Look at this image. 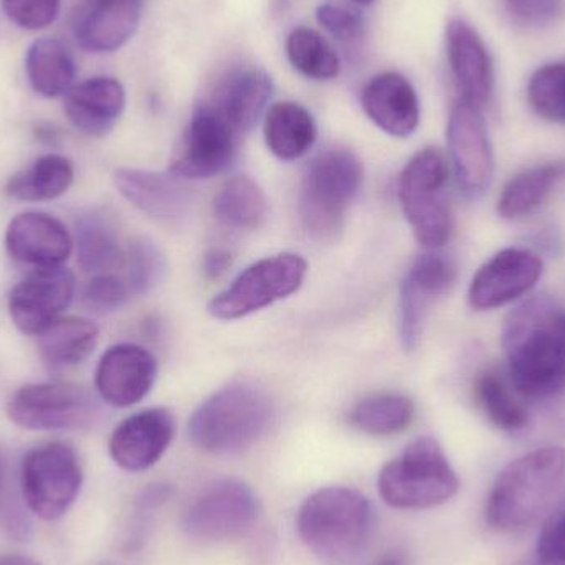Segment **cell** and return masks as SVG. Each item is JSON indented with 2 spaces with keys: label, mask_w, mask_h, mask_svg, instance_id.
<instances>
[{
  "label": "cell",
  "mask_w": 565,
  "mask_h": 565,
  "mask_svg": "<svg viewBox=\"0 0 565 565\" xmlns=\"http://www.w3.org/2000/svg\"><path fill=\"white\" fill-rule=\"evenodd\" d=\"M514 387L527 398L565 391V308L534 296L508 316L501 335Z\"/></svg>",
  "instance_id": "cell-1"
},
{
  "label": "cell",
  "mask_w": 565,
  "mask_h": 565,
  "mask_svg": "<svg viewBox=\"0 0 565 565\" xmlns=\"http://www.w3.org/2000/svg\"><path fill=\"white\" fill-rule=\"evenodd\" d=\"M296 530L321 563L351 565L371 541L374 510L371 501L352 488H321L299 508Z\"/></svg>",
  "instance_id": "cell-2"
},
{
  "label": "cell",
  "mask_w": 565,
  "mask_h": 565,
  "mask_svg": "<svg viewBox=\"0 0 565 565\" xmlns=\"http://www.w3.org/2000/svg\"><path fill=\"white\" fill-rule=\"evenodd\" d=\"M565 477L563 447H544L508 463L487 501V523L498 533L533 526L559 491Z\"/></svg>",
  "instance_id": "cell-3"
},
{
  "label": "cell",
  "mask_w": 565,
  "mask_h": 565,
  "mask_svg": "<svg viewBox=\"0 0 565 565\" xmlns=\"http://www.w3.org/2000/svg\"><path fill=\"white\" fill-rule=\"evenodd\" d=\"M274 422L275 405L267 392L232 384L199 405L189 420V437L207 454H238L264 438Z\"/></svg>",
  "instance_id": "cell-4"
},
{
  "label": "cell",
  "mask_w": 565,
  "mask_h": 565,
  "mask_svg": "<svg viewBox=\"0 0 565 565\" xmlns=\"http://www.w3.org/2000/svg\"><path fill=\"white\" fill-rule=\"evenodd\" d=\"M364 169L354 152L326 149L302 175L299 215L306 231L318 241H331L344 225L345 211L361 191Z\"/></svg>",
  "instance_id": "cell-5"
},
{
  "label": "cell",
  "mask_w": 565,
  "mask_h": 565,
  "mask_svg": "<svg viewBox=\"0 0 565 565\" xmlns=\"http://www.w3.org/2000/svg\"><path fill=\"white\" fill-rule=\"evenodd\" d=\"M377 487L388 507L428 510L457 497L460 480L441 445L434 437H420L382 468Z\"/></svg>",
  "instance_id": "cell-6"
},
{
  "label": "cell",
  "mask_w": 565,
  "mask_h": 565,
  "mask_svg": "<svg viewBox=\"0 0 565 565\" xmlns=\"http://www.w3.org/2000/svg\"><path fill=\"white\" fill-rule=\"evenodd\" d=\"M450 166L440 149L427 148L414 156L398 179V201L414 231L427 248H440L450 241L454 217L445 198Z\"/></svg>",
  "instance_id": "cell-7"
},
{
  "label": "cell",
  "mask_w": 565,
  "mask_h": 565,
  "mask_svg": "<svg viewBox=\"0 0 565 565\" xmlns=\"http://www.w3.org/2000/svg\"><path fill=\"white\" fill-rule=\"evenodd\" d=\"M82 484V465L70 445L52 441L32 448L23 457L20 468L23 501L40 520L56 521L65 516Z\"/></svg>",
  "instance_id": "cell-8"
},
{
  "label": "cell",
  "mask_w": 565,
  "mask_h": 565,
  "mask_svg": "<svg viewBox=\"0 0 565 565\" xmlns=\"http://www.w3.org/2000/svg\"><path fill=\"white\" fill-rule=\"evenodd\" d=\"M306 274L308 264L301 255L262 258L211 299L209 312L221 321L245 318L298 291Z\"/></svg>",
  "instance_id": "cell-9"
},
{
  "label": "cell",
  "mask_w": 565,
  "mask_h": 565,
  "mask_svg": "<svg viewBox=\"0 0 565 565\" xmlns=\"http://www.w3.org/2000/svg\"><path fill=\"white\" fill-rule=\"evenodd\" d=\"M6 411L13 425L33 431L76 430L92 425L99 414L92 392L62 382L22 385Z\"/></svg>",
  "instance_id": "cell-10"
},
{
  "label": "cell",
  "mask_w": 565,
  "mask_h": 565,
  "mask_svg": "<svg viewBox=\"0 0 565 565\" xmlns=\"http://www.w3.org/2000/svg\"><path fill=\"white\" fill-rule=\"evenodd\" d=\"M242 136L207 103L199 106L171 162L179 179H211L231 168Z\"/></svg>",
  "instance_id": "cell-11"
},
{
  "label": "cell",
  "mask_w": 565,
  "mask_h": 565,
  "mask_svg": "<svg viewBox=\"0 0 565 565\" xmlns=\"http://www.w3.org/2000/svg\"><path fill=\"white\" fill-rule=\"evenodd\" d=\"M257 518L254 491L238 480H218L194 498L184 518L182 530L198 541H224L238 536Z\"/></svg>",
  "instance_id": "cell-12"
},
{
  "label": "cell",
  "mask_w": 565,
  "mask_h": 565,
  "mask_svg": "<svg viewBox=\"0 0 565 565\" xmlns=\"http://www.w3.org/2000/svg\"><path fill=\"white\" fill-rule=\"evenodd\" d=\"M447 138L458 185L467 198H480L494 174L493 146L481 108L460 99L451 109Z\"/></svg>",
  "instance_id": "cell-13"
},
{
  "label": "cell",
  "mask_w": 565,
  "mask_h": 565,
  "mask_svg": "<svg viewBox=\"0 0 565 565\" xmlns=\"http://www.w3.org/2000/svg\"><path fill=\"white\" fill-rule=\"evenodd\" d=\"M75 288V275L68 268H35L10 291V319L23 334L40 335L62 318Z\"/></svg>",
  "instance_id": "cell-14"
},
{
  "label": "cell",
  "mask_w": 565,
  "mask_h": 565,
  "mask_svg": "<svg viewBox=\"0 0 565 565\" xmlns=\"http://www.w3.org/2000/svg\"><path fill=\"white\" fill-rule=\"evenodd\" d=\"M544 264L534 252L507 248L487 262L471 280V308L491 311L527 295L543 277Z\"/></svg>",
  "instance_id": "cell-15"
},
{
  "label": "cell",
  "mask_w": 565,
  "mask_h": 565,
  "mask_svg": "<svg viewBox=\"0 0 565 565\" xmlns=\"http://www.w3.org/2000/svg\"><path fill=\"white\" fill-rule=\"evenodd\" d=\"M158 379V361L142 345L122 342L111 345L99 359L95 387L102 401L128 408L148 397Z\"/></svg>",
  "instance_id": "cell-16"
},
{
  "label": "cell",
  "mask_w": 565,
  "mask_h": 565,
  "mask_svg": "<svg viewBox=\"0 0 565 565\" xmlns=\"http://www.w3.org/2000/svg\"><path fill=\"white\" fill-rule=\"evenodd\" d=\"M174 415L168 408H148L125 418L109 438V457L122 470L138 473L154 467L174 438Z\"/></svg>",
  "instance_id": "cell-17"
},
{
  "label": "cell",
  "mask_w": 565,
  "mask_h": 565,
  "mask_svg": "<svg viewBox=\"0 0 565 565\" xmlns=\"http://www.w3.org/2000/svg\"><path fill=\"white\" fill-rule=\"evenodd\" d=\"M451 76L461 102L483 108L493 95L494 70L490 50L478 30L463 19H451L445 32Z\"/></svg>",
  "instance_id": "cell-18"
},
{
  "label": "cell",
  "mask_w": 565,
  "mask_h": 565,
  "mask_svg": "<svg viewBox=\"0 0 565 565\" xmlns=\"http://www.w3.org/2000/svg\"><path fill=\"white\" fill-rule=\"evenodd\" d=\"M7 254L35 268L62 267L75 248V238L62 221L43 212H23L6 231Z\"/></svg>",
  "instance_id": "cell-19"
},
{
  "label": "cell",
  "mask_w": 565,
  "mask_h": 565,
  "mask_svg": "<svg viewBox=\"0 0 565 565\" xmlns=\"http://www.w3.org/2000/svg\"><path fill=\"white\" fill-rule=\"evenodd\" d=\"M174 174L145 171V169H118L115 184L119 194L136 209L162 222L179 224L191 211V192Z\"/></svg>",
  "instance_id": "cell-20"
},
{
  "label": "cell",
  "mask_w": 565,
  "mask_h": 565,
  "mask_svg": "<svg viewBox=\"0 0 565 565\" xmlns=\"http://www.w3.org/2000/svg\"><path fill=\"white\" fill-rule=\"evenodd\" d=\"M362 108L372 122L395 138H408L420 122V102L412 83L401 73L385 72L365 85Z\"/></svg>",
  "instance_id": "cell-21"
},
{
  "label": "cell",
  "mask_w": 565,
  "mask_h": 565,
  "mask_svg": "<svg viewBox=\"0 0 565 565\" xmlns=\"http://www.w3.org/2000/svg\"><path fill=\"white\" fill-rule=\"evenodd\" d=\"M125 108V86L111 76L86 79L65 96L66 118L76 131L89 138L109 135Z\"/></svg>",
  "instance_id": "cell-22"
},
{
  "label": "cell",
  "mask_w": 565,
  "mask_h": 565,
  "mask_svg": "<svg viewBox=\"0 0 565 565\" xmlns=\"http://www.w3.org/2000/svg\"><path fill=\"white\" fill-rule=\"evenodd\" d=\"M145 0H92L76 23V40L89 53L121 49L139 26Z\"/></svg>",
  "instance_id": "cell-23"
},
{
  "label": "cell",
  "mask_w": 565,
  "mask_h": 565,
  "mask_svg": "<svg viewBox=\"0 0 565 565\" xmlns=\"http://www.w3.org/2000/svg\"><path fill=\"white\" fill-rule=\"evenodd\" d=\"M271 96L274 82L270 75L260 68H244L225 78L207 105L244 136L255 128Z\"/></svg>",
  "instance_id": "cell-24"
},
{
  "label": "cell",
  "mask_w": 565,
  "mask_h": 565,
  "mask_svg": "<svg viewBox=\"0 0 565 565\" xmlns=\"http://www.w3.org/2000/svg\"><path fill=\"white\" fill-rule=\"evenodd\" d=\"M265 141L281 161H296L308 154L318 138L315 118L295 102L275 103L265 116Z\"/></svg>",
  "instance_id": "cell-25"
},
{
  "label": "cell",
  "mask_w": 565,
  "mask_h": 565,
  "mask_svg": "<svg viewBox=\"0 0 565 565\" xmlns=\"http://www.w3.org/2000/svg\"><path fill=\"white\" fill-rule=\"evenodd\" d=\"M25 73L33 92L45 98L66 96L75 86V60L58 39H39L29 46Z\"/></svg>",
  "instance_id": "cell-26"
},
{
  "label": "cell",
  "mask_w": 565,
  "mask_h": 565,
  "mask_svg": "<svg viewBox=\"0 0 565 565\" xmlns=\"http://www.w3.org/2000/svg\"><path fill=\"white\" fill-rule=\"evenodd\" d=\"M73 238L78 265L86 274H109L125 260L118 232L102 212L86 211L76 217Z\"/></svg>",
  "instance_id": "cell-27"
},
{
  "label": "cell",
  "mask_w": 565,
  "mask_h": 565,
  "mask_svg": "<svg viewBox=\"0 0 565 565\" xmlns=\"http://www.w3.org/2000/svg\"><path fill=\"white\" fill-rule=\"evenodd\" d=\"M98 339L99 328L92 319L60 318L39 335L40 358L53 369L73 367L93 354Z\"/></svg>",
  "instance_id": "cell-28"
},
{
  "label": "cell",
  "mask_w": 565,
  "mask_h": 565,
  "mask_svg": "<svg viewBox=\"0 0 565 565\" xmlns=\"http://www.w3.org/2000/svg\"><path fill=\"white\" fill-rule=\"evenodd\" d=\"M75 169L65 156L45 154L7 181L6 194L13 201L45 202L72 188Z\"/></svg>",
  "instance_id": "cell-29"
},
{
  "label": "cell",
  "mask_w": 565,
  "mask_h": 565,
  "mask_svg": "<svg viewBox=\"0 0 565 565\" xmlns=\"http://www.w3.org/2000/svg\"><path fill=\"white\" fill-rule=\"evenodd\" d=\"M565 179V162L526 169L508 182L498 201V212L508 221L527 217L546 204L553 189Z\"/></svg>",
  "instance_id": "cell-30"
},
{
  "label": "cell",
  "mask_w": 565,
  "mask_h": 565,
  "mask_svg": "<svg viewBox=\"0 0 565 565\" xmlns=\"http://www.w3.org/2000/svg\"><path fill=\"white\" fill-rule=\"evenodd\" d=\"M214 212L225 227L242 232L257 231L267 221L268 199L254 179L234 175L215 195Z\"/></svg>",
  "instance_id": "cell-31"
},
{
  "label": "cell",
  "mask_w": 565,
  "mask_h": 565,
  "mask_svg": "<svg viewBox=\"0 0 565 565\" xmlns=\"http://www.w3.org/2000/svg\"><path fill=\"white\" fill-rule=\"evenodd\" d=\"M415 405L402 394H377L364 398L351 412V424L364 434L388 437L411 427Z\"/></svg>",
  "instance_id": "cell-32"
},
{
  "label": "cell",
  "mask_w": 565,
  "mask_h": 565,
  "mask_svg": "<svg viewBox=\"0 0 565 565\" xmlns=\"http://www.w3.org/2000/svg\"><path fill=\"white\" fill-rule=\"evenodd\" d=\"M286 55L296 72L316 82L338 78L341 72V62L331 43L308 26H298L289 33Z\"/></svg>",
  "instance_id": "cell-33"
},
{
  "label": "cell",
  "mask_w": 565,
  "mask_h": 565,
  "mask_svg": "<svg viewBox=\"0 0 565 565\" xmlns=\"http://www.w3.org/2000/svg\"><path fill=\"white\" fill-rule=\"evenodd\" d=\"M475 398L488 420L500 430H523L530 422L524 405L514 397L503 379L494 372H487L478 377L475 384Z\"/></svg>",
  "instance_id": "cell-34"
},
{
  "label": "cell",
  "mask_w": 565,
  "mask_h": 565,
  "mask_svg": "<svg viewBox=\"0 0 565 565\" xmlns=\"http://www.w3.org/2000/svg\"><path fill=\"white\" fill-rule=\"evenodd\" d=\"M527 98L537 115L565 122V63L541 66L531 76Z\"/></svg>",
  "instance_id": "cell-35"
},
{
  "label": "cell",
  "mask_w": 565,
  "mask_h": 565,
  "mask_svg": "<svg viewBox=\"0 0 565 565\" xmlns=\"http://www.w3.org/2000/svg\"><path fill=\"white\" fill-rule=\"evenodd\" d=\"M166 258L151 238L132 242L128 254V286L135 295H148L162 281Z\"/></svg>",
  "instance_id": "cell-36"
},
{
  "label": "cell",
  "mask_w": 565,
  "mask_h": 565,
  "mask_svg": "<svg viewBox=\"0 0 565 565\" xmlns=\"http://www.w3.org/2000/svg\"><path fill=\"white\" fill-rule=\"evenodd\" d=\"M405 281L411 282L415 289L435 299L450 291L457 281V267L447 257L437 254L420 255L412 264Z\"/></svg>",
  "instance_id": "cell-37"
},
{
  "label": "cell",
  "mask_w": 565,
  "mask_h": 565,
  "mask_svg": "<svg viewBox=\"0 0 565 565\" xmlns=\"http://www.w3.org/2000/svg\"><path fill=\"white\" fill-rule=\"evenodd\" d=\"M431 298L415 289L408 281H402L401 299H398V332L402 345L414 351L424 332L425 318Z\"/></svg>",
  "instance_id": "cell-38"
},
{
  "label": "cell",
  "mask_w": 565,
  "mask_h": 565,
  "mask_svg": "<svg viewBox=\"0 0 565 565\" xmlns=\"http://www.w3.org/2000/svg\"><path fill=\"white\" fill-rule=\"evenodd\" d=\"M62 0H2L7 19L23 30H42L52 25Z\"/></svg>",
  "instance_id": "cell-39"
},
{
  "label": "cell",
  "mask_w": 565,
  "mask_h": 565,
  "mask_svg": "<svg viewBox=\"0 0 565 565\" xmlns=\"http://www.w3.org/2000/svg\"><path fill=\"white\" fill-rule=\"evenodd\" d=\"M504 10L518 25L544 29L565 15V0H504Z\"/></svg>",
  "instance_id": "cell-40"
},
{
  "label": "cell",
  "mask_w": 565,
  "mask_h": 565,
  "mask_svg": "<svg viewBox=\"0 0 565 565\" xmlns=\"http://www.w3.org/2000/svg\"><path fill=\"white\" fill-rule=\"evenodd\" d=\"M128 282L111 274L95 275L83 289V305L89 311L105 315L121 308L129 296Z\"/></svg>",
  "instance_id": "cell-41"
},
{
  "label": "cell",
  "mask_w": 565,
  "mask_h": 565,
  "mask_svg": "<svg viewBox=\"0 0 565 565\" xmlns=\"http://www.w3.org/2000/svg\"><path fill=\"white\" fill-rule=\"evenodd\" d=\"M319 25L341 42H354L364 32V17L339 2H324L316 10Z\"/></svg>",
  "instance_id": "cell-42"
},
{
  "label": "cell",
  "mask_w": 565,
  "mask_h": 565,
  "mask_svg": "<svg viewBox=\"0 0 565 565\" xmlns=\"http://www.w3.org/2000/svg\"><path fill=\"white\" fill-rule=\"evenodd\" d=\"M537 556L544 565H565V504L544 523Z\"/></svg>",
  "instance_id": "cell-43"
},
{
  "label": "cell",
  "mask_w": 565,
  "mask_h": 565,
  "mask_svg": "<svg viewBox=\"0 0 565 565\" xmlns=\"http://www.w3.org/2000/svg\"><path fill=\"white\" fill-rule=\"evenodd\" d=\"M0 526L15 537H26V531H29V524L23 520V514L13 501H10L9 487H7V460L2 448H0Z\"/></svg>",
  "instance_id": "cell-44"
},
{
  "label": "cell",
  "mask_w": 565,
  "mask_h": 565,
  "mask_svg": "<svg viewBox=\"0 0 565 565\" xmlns=\"http://www.w3.org/2000/svg\"><path fill=\"white\" fill-rule=\"evenodd\" d=\"M234 265V255L232 252L225 250V248H211L207 254L204 255V274L205 277L211 280H218L224 277Z\"/></svg>",
  "instance_id": "cell-45"
},
{
  "label": "cell",
  "mask_w": 565,
  "mask_h": 565,
  "mask_svg": "<svg viewBox=\"0 0 565 565\" xmlns=\"http://www.w3.org/2000/svg\"><path fill=\"white\" fill-rule=\"evenodd\" d=\"M0 565H40L36 561L30 559L25 556H17V554H9V556H0Z\"/></svg>",
  "instance_id": "cell-46"
},
{
  "label": "cell",
  "mask_w": 565,
  "mask_h": 565,
  "mask_svg": "<svg viewBox=\"0 0 565 565\" xmlns=\"http://www.w3.org/2000/svg\"><path fill=\"white\" fill-rule=\"evenodd\" d=\"M377 565H402L401 561L397 557H385L384 561H381Z\"/></svg>",
  "instance_id": "cell-47"
},
{
  "label": "cell",
  "mask_w": 565,
  "mask_h": 565,
  "mask_svg": "<svg viewBox=\"0 0 565 565\" xmlns=\"http://www.w3.org/2000/svg\"><path fill=\"white\" fill-rule=\"evenodd\" d=\"M354 3H359V6H371L374 0H352Z\"/></svg>",
  "instance_id": "cell-48"
}]
</instances>
